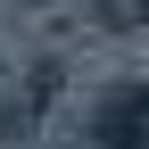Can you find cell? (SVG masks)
Here are the masks:
<instances>
[{
	"label": "cell",
	"instance_id": "1",
	"mask_svg": "<svg viewBox=\"0 0 149 149\" xmlns=\"http://www.w3.org/2000/svg\"><path fill=\"white\" fill-rule=\"evenodd\" d=\"M108 149H149V91H124L108 108Z\"/></svg>",
	"mask_w": 149,
	"mask_h": 149
},
{
	"label": "cell",
	"instance_id": "2",
	"mask_svg": "<svg viewBox=\"0 0 149 149\" xmlns=\"http://www.w3.org/2000/svg\"><path fill=\"white\" fill-rule=\"evenodd\" d=\"M91 25L100 33H141L149 25V0H91Z\"/></svg>",
	"mask_w": 149,
	"mask_h": 149
},
{
	"label": "cell",
	"instance_id": "3",
	"mask_svg": "<svg viewBox=\"0 0 149 149\" xmlns=\"http://www.w3.org/2000/svg\"><path fill=\"white\" fill-rule=\"evenodd\" d=\"M17 8H50V0H17Z\"/></svg>",
	"mask_w": 149,
	"mask_h": 149
}]
</instances>
